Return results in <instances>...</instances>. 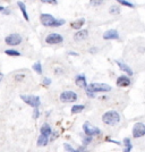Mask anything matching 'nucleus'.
Masks as SVG:
<instances>
[{
	"label": "nucleus",
	"mask_w": 145,
	"mask_h": 152,
	"mask_svg": "<svg viewBox=\"0 0 145 152\" xmlns=\"http://www.w3.org/2000/svg\"><path fill=\"white\" fill-rule=\"evenodd\" d=\"M85 91H86V94L90 98H94L96 92H109V91H111V86L108 85V84H104V83H91V84H87V86L85 88Z\"/></svg>",
	"instance_id": "nucleus-1"
},
{
	"label": "nucleus",
	"mask_w": 145,
	"mask_h": 152,
	"mask_svg": "<svg viewBox=\"0 0 145 152\" xmlns=\"http://www.w3.org/2000/svg\"><path fill=\"white\" fill-rule=\"evenodd\" d=\"M40 20H41V24L43 26H47V27H59L66 23L65 19L55 18L50 14H41Z\"/></svg>",
	"instance_id": "nucleus-2"
},
{
	"label": "nucleus",
	"mask_w": 145,
	"mask_h": 152,
	"mask_svg": "<svg viewBox=\"0 0 145 152\" xmlns=\"http://www.w3.org/2000/svg\"><path fill=\"white\" fill-rule=\"evenodd\" d=\"M102 121L109 125V126H114L120 121V115L116 110H109L107 113H104L102 116Z\"/></svg>",
	"instance_id": "nucleus-3"
},
{
	"label": "nucleus",
	"mask_w": 145,
	"mask_h": 152,
	"mask_svg": "<svg viewBox=\"0 0 145 152\" xmlns=\"http://www.w3.org/2000/svg\"><path fill=\"white\" fill-rule=\"evenodd\" d=\"M20 99L25 102L26 104H28V106H31L33 108H38L41 104V99L38 95L20 94Z\"/></svg>",
	"instance_id": "nucleus-4"
},
{
	"label": "nucleus",
	"mask_w": 145,
	"mask_h": 152,
	"mask_svg": "<svg viewBox=\"0 0 145 152\" xmlns=\"http://www.w3.org/2000/svg\"><path fill=\"white\" fill-rule=\"evenodd\" d=\"M83 131H84V133L86 134V135H91V136H99V135H101L100 128L92 126L88 121H85L83 124Z\"/></svg>",
	"instance_id": "nucleus-5"
},
{
	"label": "nucleus",
	"mask_w": 145,
	"mask_h": 152,
	"mask_svg": "<svg viewBox=\"0 0 145 152\" xmlns=\"http://www.w3.org/2000/svg\"><path fill=\"white\" fill-rule=\"evenodd\" d=\"M23 41V38L17 34V33H13V34H9L8 37H6L5 39V42H6L8 45H12V47H15V45H18L22 43Z\"/></svg>",
	"instance_id": "nucleus-6"
},
{
	"label": "nucleus",
	"mask_w": 145,
	"mask_h": 152,
	"mask_svg": "<svg viewBox=\"0 0 145 152\" xmlns=\"http://www.w3.org/2000/svg\"><path fill=\"white\" fill-rule=\"evenodd\" d=\"M63 41V37L58 33H50L45 37V42L48 45H59Z\"/></svg>",
	"instance_id": "nucleus-7"
},
{
	"label": "nucleus",
	"mask_w": 145,
	"mask_h": 152,
	"mask_svg": "<svg viewBox=\"0 0 145 152\" xmlns=\"http://www.w3.org/2000/svg\"><path fill=\"white\" fill-rule=\"evenodd\" d=\"M60 101L61 102H75L77 100V94H76L74 91H63V93L59 96Z\"/></svg>",
	"instance_id": "nucleus-8"
},
{
	"label": "nucleus",
	"mask_w": 145,
	"mask_h": 152,
	"mask_svg": "<svg viewBox=\"0 0 145 152\" xmlns=\"http://www.w3.org/2000/svg\"><path fill=\"white\" fill-rule=\"evenodd\" d=\"M145 135V124L143 123H136L133 126V136L135 139H139L143 137Z\"/></svg>",
	"instance_id": "nucleus-9"
},
{
	"label": "nucleus",
	"mask_w": 145,
	"mask_h": 152,
	"mask_svg": "<svg viewBox=\"0 0 145 152\" xmlns=\"http://www.w3.org/2000/svg\"><path fill=\"white\" fill-rule=\"evenodd\" d=\"M130 80H129V77L126 75H121L119 76L118 78H117V86H119V88H126V86H129L130 85Z\"/></svg>",
	"instance_id": "nucleus-10"
},
{
	"label": "nucleus",
	"mask_w": 145,
	"mask_h": 152,
	"mask_svg": "<svg viewBox=\"0 0 145 152\" xmlns=\"http://www.w3.org/2000/svg\"><path fill=\"white\" fill-rule=\"evenodd\" d=\"M103 39L104 40H118L119 33L117 30H108L103 33Z\"/></svg>",
	"instance_id": "nucleus-11"
},
{
	"label": "nucleus",
	"mask_w": 145,
	"mask_h": 152,
	"mask_svg": "<svg viewBox=\"0 0 145 152\" xmlns=\"http://www.w3.org/2000/svg\"><path fill=\"white\" fill-rule=\"evenodd\" d=\"M75 83L77 86H79V88H83V89H85L86 86H87V82H86V77L84 74H78V75L75 77Z\"/></svg>",
	"instance_id": "nucleus-12"
},
{
	"label": "nucleus",
	"mask_w": 145,
	"mask_h": 152,
	"mask_svg": "<svg viewBox=\"0 0 145 152\" xmlns=\"http://www.w3.org/2000/svg\"><path fill=\"white\" fill-rule=\"evenodd\" d=\"M88 37L87 30H77L75 34H74V40L75 41H83Z\"/></svg>",
	"instance_id": "nucleus-13"
},
{
	"label": "nucleus",
	"mask_w": 145,
	"mask_h": 152,
	"mask_svg": "<svg viewBox=\"0 0 145 152\" xmlns=\"http://www.w3.org/2000/svg\"><path fill=\"white\" fill-rule=\"evenodd\" d=\"M116 64L118 65V67H119L120 69L122 70L124 73H126L127 75L128 76H132L133 75V69L127 65V64H125V63H121V61H119V60H117L116 61Z\"/></svg>",
	"instance_id": "nucleus-14"
},
{
	"label": "nucleus",
	"mask_w": 145,
	"mask_h": 152,
	"mask_svg": "<svg viewBox=\"0 0 145 152\" xmlns=\"http://www.w3.org/2000/svg\"><path fill=\"white\" fill-rule=\"evenodd\" d=\"M17 6L19 7L20 12H22V14H23V16H24V19H25L26 22H28V20H30V17H28V14H27V10H26L25 4H24L23 1H18V2H17Z\"/></svg>",
	"instance_id": "nucleus-15"
},
{
	"label": "nucleus",
	"mask_w": 145,
	"mask_h": 152,
	"mask_svg": "<svg viewBox=\"0 0 145 152\" xmlns=\"http://www.w3.org/2000/svg\"><path fill=\"white\" fill-rule=\"evenodd\" d=\"M84 24H85V19L79 18V19H77V20H75V22H71V23H70V26H71V28H74V30H81Z\"/></svg>",
	"instance_id": "nucleus-16"
},
{
	"label": "nucleus",
	"mask_w": 145,
	"mask_h": 152,
	"mask_svg": "<svg viewBox=\"0 0 145 152\" xmlns=\"http://www.w3.org/2000/svg\"><path fill=\"white\" fill-rule=\"evenodd\" d=\"M48 143H49V137H48L47 135H44V134H41V135L39 136L38 142H36L38 146H45Z\"/></svg>",
	"instance_id": "nucleus-17"
},
{
	"label": "nucleus",
	"mask_w": 145,
	"mask_h": 152,
	"mask_svg": "<svg viewBox=\"0 0 145 152\" xmlns=\"http://www.w3.org/2000/svg\"><path fill=\"white\" fill-rule=\"evenodd\" d=\"M40 132H41V134H44L47 136H50L51 134H52V129H51L49 124H43L41 126V128H40Z\"/></svg>",
	"instance_id": "nucleus-18"
},
{
	"label": "nucleus",
	"mask_w": 145,
	"mask_h": 152,
	"mask_svg": "<svg viewBox=\"0 0 145 152\" xmlns=\"http://www.w3.org/2000/svg\"><path fill=\"white\" fill-rule=\"evenodd\" d=\"M124 144H125V151L129 152L133 150V144H132V141L129 137H125L124 139Z\"/></svg>",
	"instance_id": "nucleus-19"
},
{
	"label": "nucleus",
	"mask_w": 145,
	"mask_h": 152,
	"mask_svg": "<svg viewBox=\"0 0 145 152\" xmlns=\"http://www.w3.org/2000/svg\"><path fill=\"white\" fill-rule=\"evenodd\" d=\"M84 109H85V106H83V104H75L74 107L71 108V114H79V113H82Z\"/></svg>",
	"instance_id": "nucleus-20"
},
{
	"label": "nucleus",
	"mask_w": 145,
	"mask_h": 152,
	"mask_svg": "<svg viewBox=\"0 0 145 152\" xmlns=\"http://www.w3.org/2000/svg\"><path fill=\"white\" fill-rule=\"evenodd\" d=\"M5 53L8 55V56H14V57H18L20 56V52L17 50H13V49H8V50L5 51Z\"/></svg>",
	"instance_id": "nucleus-21"
},
{
	"label": "nucleus",
	"mask_w": 145,
	"mask_h": 152,
	"mask_svg": "<svg viewBox=\"0 0 145 152\" xmlns=\"http://www.w3.org/2000/svg\"><path fill=\"white\" fill-rule=\"evenodd\" d=\"M33 69L35 70L38 74H40V75H41L42 72H43V69H42V65H41V63H39V61L33 65Z\"/></svg>",
	"instance_id": "nucleus-22"
},
{
	"label": "nucleus",
	"mask_w": 145,
	"mask_h": 152,
	"mask_svg": "<svg viewBox=\"0 0 145 152\" xmlns=\"http://www.w3.org/2000/svg\"><path fill=\"white\" fill-rule=\"evenodd\" d=\"M116 1H118L120 5H122V6L129 7V8H135V5L132 4L130 1H127V0H116Z\"/></svg>",
	"instance_id": "nucleus-23"
},
{
	"label": "nucleus",
	"mask_w": 145,
	"mask_h": 152,
	"mask_svg": "<svg viewBox=\"0 0 145 152\" xmlns=\"http://www.w3.org/2000/svg\"><path fill=\"white\" fill-rule=\"evenodd\" d=\"M109 13L110 14H120V8L118 6H111L109 8Z\"/></svg>",
	"instance_id": "nucleus-24"
},
{
	"label": "nucleus",
	"mask_w": 145,
	"mask_h": 152,
	"mask_svg": "<svg viewBox=\"0 0 145 152\" xmlns=\"http://www.w3.org/2000/svg\"><path fill=\"white\" fill-rule=\"evenodd\" d=\"M91 142H92V136H91V135H86V136L83 139V145L87 146Z\"/></svg>",
	"instance_id": "nucleus-25"
},
{
	"label": "nucleus",
	"mask_w": 145,
	"mask_h": 152,
	"mask_svg": "<svg viewBox=\"0 0 145 152\" xmlns=\"http://www.w3.org/2000/svg\"><path fill=\"white\" fill-rule=\"evenodd\" d=\"M103 1H104V0H90V4H91V6L98 7V6H100V5H102Z\"/></svg>",
	"instance_id": "nucleus-26"
},
{
	"label": "nucleus",
	"mask_w": 145,
	"mask_h": 152,
	"mask_svg": "<svg viewBox=\"0 0 145 152\" xmlns=\"http://www.w3.org/2000/svg\"><path fill=\"white\" fill-rule=\"evenodd\" d=\"M63 148H65V150H66V151H69V152H75L76 151L75 149H74V148H71V145L68 144V143H63Z\"/></svg>",
	"instance_id": "nucleus-27"
},
{
	"label": "nucleus",
	"mask_w": 145,
	"mask_h": 152,
	"mask_svg": "<svg viewBox=\"0 0 145 152\" xmlns=\"http://www.w3.org/2000/svg\"><path fill=\"white\" fill-rule=\"evenodd\" d=\"M39 116H40V111H39L38 108H34L33 110V119H38Z\"/></svg>",
	"instance_id": "nucleus-28"
},
{
	"label": "nucleus",
	"mask_w": 145,
	"mask_h": 152,
	"mask_svg": "<svg viewBox=\"0 0 145 152\" xmlns=\"http://www.w3.org/2000/svg\"><path fill=\"white\" fill-rule=\"evenodd\" d=\"M24 77H25L24 74H17V75L15 76V81H16V82H20V81L24 80Z\"/></svg>",
	"instance_id": "nucleus-29"
},
{
	"label": "nucleus",
	"mask_w": 145,
	"mask_h": 152,
	"mask_svg": "<svg viewBox=\"0 0 145 152\" xmlns=\"http://www.w3.org/2000/svg\"><path fill=\"white\" fill-rule=\"evenodd\" d=\"M106 141H107V142H110V143H114V144H117V145H120L119 141H116V140L110 139L109 136H108V137H106Z\"/></svg>",
	"instance_id": "nucleus-30"
},
{
	"label": "nucleus",
	"mask_w": 145,
	"mask_h": 152,
	"mask_svg": "<svg viewBox=\"0 0 145 152\" xmlns=\"http://www.w3.org/2000/svg\"><path fill=\"white\" fill-rule=\"evenodd\" d=\"M41 2H43V4H52V5H57L58 4L57 0H41Z\"/></svg>",
	"instance_id": "nucleus-31"
},
{
	"label": "nucleus",
	"mask_w": 145,
	"mask_h": 152,
	"mask_svg": "<svg viewBox=\"0 0 145 152\" xmlns=\"http://www.w3.org/2000/svg\"><path fill=\"white\" fill-rule=\"evenodd\" d=\"M51 84V80L50 78H48V77H44L43 78V85H45V86H49Z\"/></svg>",
	"instance_id": "nucleus-32"
},
{
	"label": "nucleus",
	"mask_w": 145,
	"mask_h": 152,
	"mask_svg": "<svg viewBox=\"0 0 145 152\" xmlns=\"http://www.w3.org/2000/svg\"><path fill=\"white\" fill-rule=\"evenodd\" d=\"M4 14H10V10L9 9H4Z\"/></svg>",
	"instance_id": "nucleus-33"
},
{
	"label": "nucleus",
	"mask_w": 145,
	"mask_h": 152,
	"mask_svg": "<svg viewBox=\"0 0 145 152\" xmlns=\"http://www.w3.org/2000/svg\"><path fill=\"white\" fill-rule=\"evenodd\" d=\"M2 80H4V74H2V73H0V82H1Z\"/></svg>",
	"instance_id": "nucleus-34"
},
{
	"label": "nucleus",
	"mask_w": 145,
	"mask_h": 152,
	"mask_svg": "<svg viewBox=\"0 0 145 152\" xmlns=\"http://www.w3.org/2000/svg\"><path fill=\"white\" fill-rule=\"evenodd\" d=\"M69 55H73V56H78V53H76V52H69Z\"/></svg>",
	"instance_id": "nucleus-35"
},
{
	"label": "nucleus",
	"mask_w": 145,
	"mask_h": 152,
	"mask_svg": "<svg viewBox=\"0 0 145 152\" xmlns=\"http://www.w3.org/2000/svg\"><path fill=\"white\" fill-rule=\"evenodd\" d=\"M4 9H5L4 7H2V6H0V12H4Z\"/></svg>",
	"instance_id": "nucleus-36"
}]
</instances>
